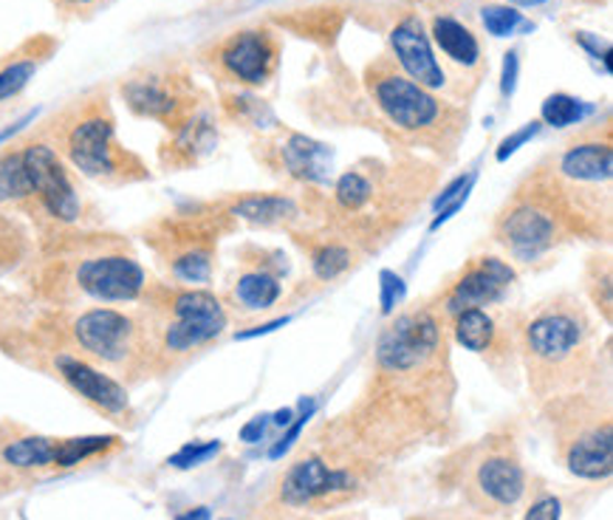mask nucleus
<instances>
[{"instance_id":"nucleus-18","label":"nucleus","mask_w":613,"mask_h":520,"mask_svg":"<svg viewBox=\"0 0 613 520\" xmlns=\"http://www.w3.org/2000/svg\"><path fill=\"white\" fill-rule=\"evenodd\" d=\"M196 59L223 91H261L281 72L283 43L272 26L258 23L209 40Z\"/></svg>"},{"instance_id":"nucleus-38","label":"nucleus","mask_w":613,"mask_h":520,"mask_svg":"<svg viewBox=\"0 0 613 520\" xmlns=\"http://www.w3.org/2000/svg\"><path fill=\"white\" fill-rule=\"evenodd\" d=\"M311 410H314V404H311V408H306V413H303V416H300V422H297V424H292V427H288V433H286V436H283V438H281V442L274 444V447H272V449H269V458H274V462H277V458H281V455H286V453H288V449H292V444H294V442H297V438H300L303 427H306V419H308V416H311Z\"/></svg>"},{"instance_id":"nucleus-43","label":"nucleus","mask_w":613,"mask_h":520,"mask_svg":"<svg viewBox=\"0 0 613 520\" xmlns=\"http://www.w3.org/2000/svg\"><path fill=\"white\" fill-rule=\"evenodd\" d=\"M14 487H18V481H14V478L7 473V469L0 467V495L9 492V489H14Z\"/></svg>"},{"instance_id":"nucleus-20","label":"nucleus","mask_w":613,"mask_h":520,"mask_svg":"<svg viewBox=\"0 0 613 520\" xmlns=\"http://www.w3.org/2000/svg\"><path fill=\"white\" fill-rule=\"evenodd\" d=\"M450 339L463 351L475 354L490 365L492 373L515 382L521 368L517 357V312L503 306L463 308L447 319Z\"/></svg>"},{"instance_id":"nucleus-24","label":"nucleus","mask_w":613,"mask_h":520,"mask_svg":"<svg viewBox=\"0 0 613 520\" xmlns=\"http://www.w3.org/2000/svg\"><path fill=\"white\" fill-rule=\"evenodd\" d=\"M387 54L398 65V72L407 74L413 83L425 85L427 91H436L441 97H450V79L438 65L436 52H433L430 34H427L425 18L418 12H405L393 23L387 34Z\"/></svg>"},{"instance_id":"nucleus-25","label":"nucleus","mask_w":613,"mask_h":520,"mask_svg":"<svg viewBox=\"0 0 613 520\" xmlns=\"http://www.w3.org/2000/svg\"><path fill=\"white\" fill-rule=\"evenodd\" d=\"M236 224H252L263 229H286L288 235L314 224L308 193L294 198V193H232L218 198Z\"/></svg>"},{"instance_id":"nucleus-33","label":"nucleus","mask_w":613,"mask_h":520,"mask_svg":"<svg viewBox=\"0 0 613 520\" xmlns=\"http://www.w3.org/2000/svg\"><path fill=\"white\" fill-rule=\"evenodd\" d=\"M481 23L492 37H510L523 23V14L515 7H483Z\"/></svg>"},{"instance_id":"nucleus-11","label":"nucleus","mask_w":613,"mask_h":520,"mask_svg":"<svg viewBox=\"0 0 613 520\" xmlns=\"http://www.w3.org/2000/svg\"><path fill=\"white\" fill-rule=\"evenodd\" d=\"M492 241L512 267H537L577 241V227L540 164L515 184L492 218Z\"/></svg>"},{"instance_id":"nucleus-30","label":"nucleus","mask_w":613,"mask_h":520,"mask_svg":"<svg viewBox=\"0 0 613 520\" xmlns=\"http://www.w3.org/2000/svg\"><path fill=\"white\" fill-rule=\"evenodd\" d=\"M34 252V232L26 218L0 207V278L18 274Z\"/></svg>"},{"instance_id":"nucleus-21","label":"nucleus","mask_w":613,"mask_h":520,"mask_svg":"<svg viewBox=\"0 0 613 520\" xmlns=\"http://www.w3.org/2000/svg\"><path fill=\"white\" fill-rule=\"evenodd\" d=\"M517 269L501 254H475L447 280V286L438 289L433 306L441 312L444 319L463 308L501 306L510 289L515 286Z\"/></svg>"},{"instance_id":"nucleus-27","label":"nucleus","mask_w":613,"mask_h":520,"mask_svg":"<svg viewBox=\"0 0 613 520\" xmlns=\"http://www.w3.org/2000/svg\"><path fill=\"white\" fill-rule=\"evenodd\" d=\"M218 148V119L212 113V105L207 111L184 122L182 128L167 133L158 144V164L167 173H184L196 170L204 159Z\"/></svg>"},{"instance_id":"nucleus-6","label":"nucleus","mask_w":613,"mask_h":520,"mask_svg":"<svg viewBox=\"0 0 613 520\" xmlns=\"http://www.w3.org/2000/svg\"><path fill=\"white\" fill-rule=\"evenodd\" d=\"M365 94L373 111L391 128L402 150H425L433 162H456L467 128L470 111L467 105L427 91L425 85L413 83L407 74L398 72L391 54H379L365 65L362 74Z\"/></svg>"},{"instance_id":"nucleus-40","label":"nucleus","mask_w":613,"mask_h":520,"mask_svg":"<svg viewBox=\"0 0 613 520\" xmlns=\"http://www.w3.org/2000/svg\"><path fill=\"white\" fill-rule=\"evenodd\" d=\"M382 280H385V312H391L398 303V297H402V280L391 272L382 274Z\"/></svg>"},{"instance_id":"nucleus-19","label":"nucleus","mask_w":613,"mask_h":520,"mask_svg":"<svg viewBox=\"0 0 613 520\" xmlns=\"http://www.w3.org/2000/svg\"><path fill=\"white\" fill-rule=\"evenodd\" d=\"M427 23L433 52L438 65L450 79L452 102L467 105L478 94L481 83L490 72V59L483 52V40L467 18H458L452 12H433Z\"/></svg>"},{"instance_id":"nucleus-7","label":"nucleus","mask_w":613,"mask_h":520,"mask_svg":"<svg viewBox=\"0 0 613 520\" xmlns=\"http://www.w3.org/2000/svg\"><path fill=\"white\" fill-rule=\"evenodd\" d=\"M34 128L48 139V144L79 178L102 187H133L153 182L147 162L119 139L111 91L102 85L68 99Z\"/></svg>"},{"instance_id":"nucleus-15","label":"nucleus","mask_w":613,"mask_h":520,"mask_svg":"<svg viewBox=\"0 0 613 520\" xmlns=\"http://www.w3.org/2000/svg\"><path fill=\"white\" fill-rule=\"evenodd\" d=\"M0 351L7 354V357L18 359L20 365H29L34 371L57 379L63 388L72 390L74 397L83 399L88 408L97 410L99 416H105L108 422H117L122 427H133L136 424L131 390L124 388L117 377H111L108 371L88 362V359L37 337L29 328V323L20 325V328H14L12 334L0 339Z\"/></svg>"},{"instance_id":"nucleus-8","label":"nucleus","mask_w":613,"mask_h":520,"mask_svg":"<svg viewBox=\"0 0 613 520\" xmlns=\"http://www.w3.org/2000/svg\"><path fill=\"white\" fill-rule=\"evenodd\" d=\"M574 218L580 241L613 238V128L611 119L588 122L540 162Z\"/></svg>"},{"instance_id":"nucleus-14","label":"nucleus","mask_w":613,"mask_h":520,"mask_svg":"<svg viewBox=\"0 0 613 520\" xmlns=\"http://www.w3.org/2000/svg\"><path fill=\"white\" fill-rule=\"evenodd\" d=\"M562 467L585 481H602L613 473L611 399L600 382L568 390L543 402Z\"/></svg>"},{"instance_id":"nucleus-39","label":"nucleus","mask_w":613,"mask_h":520,"mask_svg":"<svg viewBox=\"0 0 613 520\" xmlns=\"http://www.w3.org/2000/svg\"><path fill=\"white\" fill-rule=\"evenodd\" d=\"M266 424H269V416H255L249 424H243V427H241V442H247V444L261 442L263 433H266Z\"/></svg>"},{"instance_id":"nucleus-1","label":"nucleus","mask_w":613,"mask_h":520,"mask_svg":"<svg viewBox=\"0 0 613 520\" xmlns=\"http://www.w3.org/2000/svg\"><path fill=\"white\" fill-rule=\"evenodd\" d=\"M456 388L450 328L425 300L379 332L365 388L340 424L368 455H396L447 436Z\"/></svg>"},{"instance_id":"nucleus-2","label":"nucleus","mask_w":613,"mask_h":520,"mask_svg":"<svg viewBox=\"0 0 613 520\" xmlns=\"http://www.w3.org/2000/svg\"><path fill=\"white\" fill-rule=\"evenodd\" d=\"M18 280L37 308L136 306L153 272L128 235L83 227L34 235V252Z\"/></svg>"},{"instance_id":"nucleus-31","label":"nucleus","mask_w":613,"mask_h":520,"mask_svg":"<svg viewBox=\"0 0 613 520\" xmlns=\"http://www.w3.org/2000/svg\"><path fill=\"white\" fill-rule=\"evenodd\" d=\"M585 303L605 325H613V263L607 252H591L582 269Z\"/></svg>"},{"instance_id":"nucleus-22","label":"nucleus","mask_w":613,"mask_h":520,"mask_svg":"<svg viewBox=\"0 0 613 520\" xmlns=\"http://www.w3.org/2000/svg\"><path fill=\"white\" fill-rule=\"evenodd\" d=\"M236 274L221 294L223 306L229 308V314L272 312L283 297L286 258L274 249L247 243L236 254Z\"/></svg>"},{"instance_id":"nucleus-17","label":"nucleus","mask_w":613,"mask_h":520,"mask_svg":"<svg viewBox=\"0 0 613 520\" xmlns=\"http://www.w3.org/2000/svg\"><path fill=\"white\" fill-rule=\"evenodd\" d=\"M452 473L461 487L463 503L490 518L512 514L526 498V469L512 433H495L481 438L475 447L463 449Z\"/></svg>"},{"instance_id":"nucleus-12","label":"nucleus","mask_w":613,"mask_h":520,"mask_svg":"<svg viewBox=\"0 0 613 520\" xmlns=\"http://www.w3.org/2000/svg\"><path fill=\"white\" fill-rule=\"evenodd\" d=\"M326 430L331 436L328 447L300 455L283 473L274 495L281 512H306V509L322 512L353 501L365 489V467L371 464L368 462L371 455L348 436L340 422Z\"/></svg>"},{"instance_id":"nucleus-28","label":"nucleus","mask_w":613,"mask_h":520,"mask_svg":"<svg viewBox=\"0 0 613 520\" xmlns=\"http://www.w3.org/2000/svg\"><path fill=\"white\" fill-rule=\"evenodd\" d=\"M292 238L303 247L308 258V272H311L314 283H333V280L346 278L351 269L362 263L365 254L357 247L340 238V235L328 232L320 224H311L306 229L292 232Z\"/></svg>"},{"instance_id":"nucleus-42","label":"nucleus","mask_w":613,"mask_h":520,"mask_svg":"<svg viewBox=\"0 0 613 520\" xmlns=\"http://www.w3.org/2000/svg\"><path fill=\"white\" fill-rule=\"evenodd\" d=\"M176 520H212V514H209L207 507H196V509H189V512L178 514Z\"/></svg>"},{"instance_id":"nucleus-3","label":"nucleus","mask_w":613,"mask_h":520,"mask_svg":"<svg viewBox=\"0 0 613 520\" xmlns=\"http://www.w3.org/2000/svg\"><path fill=\"white\" fill-rule=\"evenodd\" d=\"M441 182V164L398 150L391 159H359L331 189L311 193L314 224L346 238L359 252L373 254L422 213Z\"/></svg>"},{"instance_id":"nucleus-36","label":"nucleus","mask_w":613,"mask_h":520,"mask_svg":"<svg viewBox=\"0 0 613 520\" xmlns=\"http://www.w3.org/2000/svg\"><path fill=\"white\" fill-rule=\"evenodd\" d=\"M560 514L562 503L557 501L555 495H543V498H537V501L526 509V518L523 520H560Z\"/></svg>"},{"instance_id":"nucleus-4","label":"nucleus","mask_w":613,"mask_h":520,"mask_svg":"<svg viewBox=\"0 0 613 520\" xmlns=\"http://www.w3.org/2000/svg\"><path fill=\"white\" fill-rule=\"evenodd\" d=\"M517 357L540 404L600 382V328L582 294H548L517 312Z\"/></svg>"},{"instance_id":"nucleus-26","label":"nucleus","mask_w":613,"mask_h":520,"mask_svg":"<svg viewBox=\"0 0 613 520\" xmlns=\"http://www.w3.org/2000/svg\"><path fill=\"white\" fill-rule=\"evenodd\" d=\"M0 467L18 484L59 473V438L34 433L23 424L0 422Z\"/></svg>"},{"instance_id":"nucleus-45","label":"nucleus","mask_w":613,"mask_h":520,"mask_svg":"<svg viewBox=\"0 0 613 520\" xmlns=\"http://www.w3.org/2000/svg\"><path fill=\"white\" fill-rule=\"evenodd\" d=\"M274 422L281 424V427H288V424H292V410H281V413H277V419H274Z\"/></svg>"},{"instance_id":"nucleus-41","label":"nucleus","mask_w":613,"mask_h":520,"mask_svg":"<svg viewBox=\"0 0 613 520\" xmlns=\"http://www.w3.org/2000/svg\"><path fill=\"white\" fill-rule=\"evenodd\" d=\"M517 54L510 52L506 54V63H503V94H512L515 91V83H517Z\"/></svg>"},{"instance_id":"nucleus-32","label":"nucleus","mask_w":613,"mask_h":520,"mask_svg":"<svg viewBox=\"0 0 613 520\" xmlns=\"http://www.w3.org/2000/svg\"><path fill=\"white\" fill-rule=\"evenodd\" d=\"M585 117V105L580 99L568 97V94H551V97L543 102L540 119L546 124H555V128H568V124H577Z\"/></svg>"},{"instance_id":"nucleus-23","label":"nucleus","mask_w":613,"mask_h":520,"mask_svg":"<svg viewBox=\"0 0 613 520\" xmlns=\"http://www.w3.org/2000/svg\"><path fill=\"white\" fill-rule=\"evenodd\" d=\"M255 150L272 176L283 178L292 187H300L303 193L320 189L331 176V150L288 128H277L263 137Z\"/></svg>"},{"instance_id":"nucleus-13","label":"nucleus","mask_w":613,"mask_h":520,"mask_svg":"<svg viewBox=\"0 0 613 520\" xmlns=\"http://www.w3.org/2000/svg\"><path fill=\"white\" fill-rule=\"evenodd\" d=\"M26 173V207L23 218L34 235L52 229H83L105 227L102 215L86 195L79 176L63 162L48 139L32 128L18 137Z\"/></svg>"},{"instance_id":"nucleus-9","label":"nucleus","mask_w":613,"mask_h":520,"mask_svg":"<svg viewBox=\"0 0 613 520\" xmlns=\"http://www.w3.org/2000/svg\"><path fill=\"white\" fill-rule=\"evenodd\" d=\"M136 306L147 325L156 379L173 377L221 343L232 323L221 294L209 286H178L164 278H153Z\"/></svg>"},{"instance_id":"nucleus-35","label":"nucleus","mask_w":613,"mask_h":520,"mask_svg":"<svg viewBox=\"0 0 613 520\" xmlns=\"http://www.w3.org/2000/svg\"><path fill=\"white\" fill-rule=\"evenodd\" d=\"M111 3V0H52L59 20H88Z\"/></svg>"},{"instance_id":"nucleus-34","label":"nucleus","mask_w":613,"mask_h":520,"mask_svg":"<svg viewBox=\"0 0 613 520\" xmlns=\"http://www.w3.org/2000/svg\"><path fill=\"white\" fill-rule=\"evenodd\" d=\"M221 449V442H193V444H184L176 455H171V467L176 469H189V467H198V464L209 462L212 455Z\"/></svg>"},{"instance_id":"nucleus-10","label":"nucleus","mask_w":613,"mask_h":520,"mask_svg":"<svg viewBox=\"0 0 613 520\" xmlns=\"http://www.w3.org/2000/svg\"><path fill=\"white\" fill-rule=\"evenodd\" d=\"M238 224L221 207L218 198L212 202H193L162 213L142 224L139 241L153 254L164 280L178 286H209L218 267V249L227 235H232Z\"/></svg>"},{"instance_id":"nucleus-46","label":"nucleus","mask_w":613,"mask_h":520,"mask_svg":"<svg viewBox=\"0 0 613 520\" xmlns=\"http://www.w3.org/2000/svg\"><path fill=\"white\" fill-rule=\"evenodd\" d=\"M288 520H314V518H288ZM333 520H351V518H333Z\"/></svg>"},{"instance_id":"nucleus-44","label":"nucleus","mask_w":613,"mask_h":520,"mask_svg":"<svg viewBox=\"0 0 613 520\" xmlns=\"http://www.w3.org/2000/svg\"><path fill=\"white\" fill-rule=\"evenodd\" d=\"M512 7H523V9H532V7H540V3H546V0H510Z\"/></svg>"},{"instance_id":"nucleus-16","label":"nucleus","mask_w":613,"mask_h":520,"mask_svg":"<svg viewBox=\"0 0 613 520\" xmlns=\"http://www.w3.org/2000/svg\"><path fill=\"white\" fill-rule=\"evenodd\" d=\"M119 99L133 117L162 124L164 133H173L209 108L207 91L182 57H156L136 65L119 79Z\"/></svg>"},{"instance_id":"nucleus-37","label":"nucleus","mask_w":613,"mask_h":520,"mask_svg":"<svg viewBox=\"0 0 613 520\" xmlns=\"http://www.w3.org/2000/svg\"><path fill=\"white\" fill-rule=\"evenodd\" d=\"M537 130H540V122H528L526 128L517 130V133H512L510 139H503V144H501V148H497V162H506V159H510L512 153H515V150L521 148V144H526L528 139L535 137Z\"/></svg>"},{"instance_id":"nucleus-5","label":"nucleus","mask_w":613,"mask_h":520,"mask_svg":"<svg viewBox=\"0 0 613 520\" xmlns=\"http://www.w3.org/2000/svg\"><path fill=\"white\" fill-rule=\"evenodd\" d=\"M37 337L88 359L124 388L156 379L153 348L139 306L37 308L29 319Z\"/></svg>"},{"instance_id":"nucleus-29","label":"nucleus","mask_w":613,"mask_h":520,"mask_svg":"<svg viewBox=\"0 0 613 520\" xmlns=\"http://www.w3.org/2000/svg\"><path fill=\"white\" fill-rule=\"evenodd\" d=\"M59 40L52 34H32L0 57V113L26 91L34 74L57 54Z\"/></svg>"}]
</instances>
